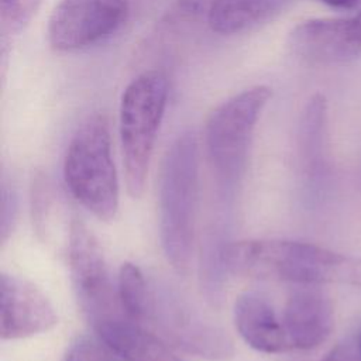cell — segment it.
I'll return each mask as SVG.
<instances>
[{
    "mask_svg": "<svg viewBox=\"0 0 361 361\" xmlns=\"http://www.w3.org/2000/svg\"><path fill=\"white\" fill-rule=\"evenodd\" d=\"M65 361H123L100 338L89 336L78 337L69 347Z\"/></svg>",
    "mask_w": 361,
    "mask_h": 361,
    "instance_id": "cell-18",
    "label": "cell"
},
{
    "mask_svg": "<svg viewBox=\"0 0 361 361\" xmlns=\"http://www.w3.org/2000/svg\"><path fill=\"white\" fill-rule=\"evenodd\" d=\"M99 338L123 361H185L124 309L92 324Z\"/></svg>",
    "mask_w": 361,
    "mask_h": 361,
    "instance_id": "cell-12",
    "label": "cell"
},
{
    "mask_svg": "<svg viewBox=\"0 0 361 361\" xmlns=\"http://www.w3.org/2000/svg\"><path fill=\"white\" fill-rule=\"evenodd\" d=\"M117 293L126 313L130 317L142 322L147 312L149 281L135 264L124 262L120 267Z\"/></svg>",
    "mask_w": 361,
    "mask_h": 361,
    "instance_id": "cell-16",
    "label": "cell"
},
{
    "mask_svg": "<svg viewBox=\"0 0 361 361\" xmlns=\"http://www.w3.org/2000/svg\"><path fill=\"white\" fill-rule=\"evenodd\" d=\"M68 262L76 299L90 324L123 309L103 250L92 230L79 219H73L69 227Z\"/></svg>",
    "mask_w": 361,
    "mask_h": 361,
    "instance_id": "cell-7",
    "label": "cell"
},
{
    "mask_svg": "<svg viewBox=\"0 0 361 361\" xmlns=\"http://www.w3.org/2000/svg\"><path fill=\"white\" fill-rule=\"evenodd\" d=\"M42 0H0L3 39L20 34L35 16Z\"/></svg>",
    "mask_w": 361,
    "mask_h": 361,
    "instance_id": "cell-17",
    "label": "cell"
},
{
    "mask_svg": "<svg viewBox=\"0 0 361 361\" xmlns=\"http://www.w3.org/2000/svg\"><path fill=\"white\" fill-rule=\"evenodd\" d=\"M344 255L316 244L264 238L228 244V272L258 279L286 281L299 285L336 282L337 268Z\"/></svg>",
    "mask_w": 361,
    "mask_h": 361,
    "instance_id": "cell-4",
    "label": "cell"
},
{
    "mask_svg": "<svg viewBox=\"0 0 361 361\" xmlns=\"http://www.w3.org/2000/svg\"><path fill=\"white\" fill-rule=\"evenodd\" d=\"M227 214L210 224L202 243L200 257V285L207 302L219 306L224 298L226 251L228 247V220Z\"/></svg>",
    "mask_w": 361,
    "mask_h": 361,
    "instance_id": "cell-15",
    "label": "cell"
},
{
    "mask_svg": "<svg viewBox=\"0 0 361 361\" xmlns=\"http://www.w3.org/2000/svg\"><path fill=\"white\" fill-rule=\"evenodd\" d=\"M322 361H361L358 343H340L334 348H331Z\"/></svg>",
    "mask_w": 361,
    "mask_h": 361,
    "instance_id": "cell-21",
    "label": "cell"
},
{
    "mask_svg": "<svg viewBox=\"0 0 361 361\" xmlns=\"http://www.w3.org/2000/svg\"><path fill=\"white\" fill-rule=\"evenodd\" d=\"M130 0H61L48 21V41L61 52L96 45L124 23Z\"/></svg>",
    "mask_w": 361,
    "mask_h": 361,
    "instance_id": "cell-8",
    "label": "cell"
},
{
    "mask_svg": "<svg viewBox=\"0 0 361 361\" xmlns=\"http://www.w3.org/2000/svg\"><path fill=\"white\" fill-rule=\"evenodd\" d=\"M71 195L94 217L111 221L118 210V179L111 155L107 118L87 117L73 134L63 161Z\"/></svg>",
    "mask_w": 361,
    "mask_h": 361,
    "instance_id": "cell-3",
    "label": "cell"
},
{
    "mask_svg": "<svg viewBox=\"0 0 361 361\" xmlns=\"http://www.w3.org/2000/svg\"><path fill=\"white\" fill-rule=\"evenodd\" d=\"M1 243H6V240L10 237V234L14 230L16 217H17V195L14 188L7 182L1 180Z\"/></svg>",
    "mask_w": 361,
    "mask_h": 361,
    "instance_id": "cell-19",
    "label": "cell"
},
{
    "mask_svg": "<svg viewBox=\"0 0 361 361\" xmlns=\"http://www.w3.org/2000/svg\"><path fill=\"white\" fill-rule=\"evenodd\" d=\"M234 323L243 340L259 353L276 354L290 348L282 320L259 292H244L237 298Z\"/></svg>",
    "mask_w": 361,
    "mask_h": 361,
    "instance_id": "cell-13",
    "label": "cell"
},
{
    "mask_svg": "<svg viewBox=\"0 0 361 361\" xmlns=\"http://www.w3.org/2000/svg\"><path fill=\"white\" fill-rule=\"evenodd\" d=\"M336 282L361 286V258H347L337 268Z\"/></svg>",
    "mask_w": 361,
    "mask_h": 361,
    "instance_id": "cell-20",
    "label": "cell"
},
{
    "mask_svg": "<svg viewBox=\"0 0 361 361\" xmlns=\"http://www.w3.org/2000/svg\"><path fill=\"white\" fill-rule=\"evenodd\" d=\"M358 348H360V354H361V333H360V337H358Z\"/></svg>",
    "mask_w": 361,
    "mask_h": 361,
    "instance_id": "cell-24",
    "label": "cell"
},
{
    "mask_svg": "<svg viewBox=\"0 0 361 361\" xmlns=\"http://www.w3.org/2000/svg\"><path fill=\"white\" fill-rule=\"evenodd\" d=\"M333 8H340V10H351L355 8L361 4V0H319Z\"/></svg>",
    "mask_w": 361,
    "mask_h": 361,
    "instance_id": "cell-22",
    "label": "cell"
},
{
    "mask_svg": "<svg viewBox=\"0 0 361 361\" xmlns=\"http://www.w3.org/2000/svg\"><path fill=\"white\" fill-rule=\"evenodd\" d=\"M168 80L159 71L134 78L120 102V140L130 196L141 197L151 155L168 103Z\"/></svg>",
    "mask_w": 361,
    "mask_h": 361,
    "instance_id": "cell-5",
    "label": "cell"
},
{
    "mask_svg": "<svg viewBox=\"0 0 361 361\" xmlns=\"http://www.w3.org/2000/svg\"><path fill=\"white\" fill-rule=\"evenodd\" d=\"M0 298V334L3 340L27 338L45 333L58 322L49 299L24 278L3 272Z\"/></svg>",
    "mask_w": 361,
    "mask_h": 361,
    "instance_id": "cell-9",
    "label": "cell"
},
{
    "mask_svg": "<svg viewBox=\"0 0 361 361\" xmlns=\"http://www.w3.org/2000/svg\"><path fill=\"white\" fill-rule=\"evenodd\" d=\"M144 320H148L172 345L197 357L223 361L234 355L228 334L206 322L171 286L149 281V295Z\"/></svg>",
    "mask_w": 361,
    "mask_h": 361,
    "instance_id": "cell-6",
    "label": "cell"
},
{
    "mask_svg": "<svg viewBox=\"0 0 361 361\" xmlns=\"http://www.w3.org/2000/svg\"><path fill=\"white\" fill-rule=\"evenodd\" d=\"M290 51L319 65H338L361 55L354 39L350 18H312L298 24L288 37Z\"/></svg>",
    "mask_w": 361,
    "mask_h": 361,
    "instance_id": "cell-10",
    "label": "cell"
},
{
    "mask_svg": "<svg viewBox=\"0 0 361 361\" xmlns=\"http://www.w3.org/2000/svg\"><path fill=\"white\" fill-rule=\"evenodd\" d=\"M271 96L268 86L248 87L217 106L207 118L206 152L223 209L234 202L247 171L257 121Z\"/></svg>",
    "mask_w": 361,
    "mask_h": 361,
    "instance_id": "cell-2",
    "label": "cell"
},
{
    "mask_svg": "<svg viewBox=\"0 0 361 361\" xmlns=\"http://www.w3.org/2000/svg\"><path fill=\"white\" fill-rule=\"evenodd\" d=\"M282 324L290 348L319 347L334 327V307L330 296L316 285H302L289 295Z\"/></svg>",
    "mask_w": 361,
    "mask_h": 361,
    "instance_id": "cell-11",
    "label": "cell"
},
{
    "mask_svg": "<svg viewBox=\"0 0 361 361\" xmlns=\"http://www.w3.org/2000/svg\"><path fill=\"white\" fill-rule=\"evenodd\" d=\"M293 0H210L207 24L219 34L231 35L268 23Z\"/></svg>",
    "mask_w": 361,
    "mask_h": 361,
    "instance_id": "cell-14",
    "label": "cell"
},
{
    "mask_svg": "<svg viewBox=\"0 0 361 361\" xmlns=\"http://www.w3.org/2000/svg\"><path fill=\"white\" fill-rule=\"evenodd\" d=\"M199 189V149L192 131L182 133L168 148L159 176V235L172 268L186 275L195 241Z\"/></svg>",
    "mask_w": 361,
    "mask_h": 361,
    "instance_id": "cell-1",
    "label": "cell"
},
{
    "mask_svg": "<svg viewBox=\"0 0 361 361\" xmlns=\"http://www.w3.org/2000/svg\"><path fill=\"white\" fill-rule=\"evenodd\" d=\"M350 27L354 39L361 45V11L353 18H350Z\"/></svg>",
    "mask_w": 361,
    "mask_h": 361,
    "instance_id": "cell-23",
    "label": "cell"
}]
</instances>
